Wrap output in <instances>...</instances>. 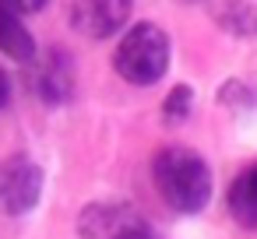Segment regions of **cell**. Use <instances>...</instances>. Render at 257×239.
I'll return each instance as SVG.
<instances>
[{"mask_svg":"<svg viewBox=\"0 0 257 239\" xmlns=\"http://www.w3.org/2000/svg\"><path fill=\"white\" fill-rule=\"evenodd\" d=\"M152 179L159 197L180 214H197L211 200V169L190 148H162L152 162Z\"/></svg>","mask_w":257,"mask_h":239,"instance_id":"obj_1","label":"cell"},{"mask_svg":"<svg viewBox=\"0 0 257 239\" xmlns=\"http://www.w3.org/2000/svg\"><path fill=\"white\" fill-rule=\"evenodd\" d=\"M169 57H173L169 36H166L155 22H138V25H131V29L123 32V39L116 43V50H113V67H116V74H120L127 85L148 88V85H155V81L166 78Z\"/></svg>","mask_w":257,"mask_h":239,"instance_id":"obj_2","label":"cell"},{"mask_svg":"<svg viewBox=\"0 0 257 239\" xmlns=\"http://www.w3.org/2000/svg\"><path fill=\"white\" fill-rule=\"evenodd\" d=\"M43 197V165L18 151L0 158V211L4 214H29Z\"/></svg>","mask_w":257,"mask_h":239,"instance_id":"obj_3","label":"cell"},{"mask_svg":"<svg viewBox=\"0 0 257 239\" xmlns=\"http://www.w3.org/2000/svg\"><path fill=\"white\" fill-rule=\"evenodd\" d=\"M25 85L43 106H64L74 95V64L67 50H43L25 64Z\"/></svg>","mask_w":257,"mask_h":239,"instance_id":"obj_4","label":"cell"},{"mask_svg":"<svg viewBox=\"0 0 257 239\" xmlns=\"http://www.w3.org/2000/svg\"><path fill=\"white\" fill-rule=\"evenodd\" d=\"M152 221L123 200H95V204L78 211V235L81 239H134Z\"/></svg>","mask_w":257,"mask_h":239,"instance_id":"obj_5","label":"cell"},{"mask_svg":"<svg viewBox=\"0 0 257 239\" xmlns=\"http://www.w3.org/2000/svg\"><path fill=\"white\" fill-rule=\"evenodd\" d=\"M131 18V0H67V22L88 39L116 36Z\"/></svg>","mask_w":257,"mask_h":239,"instance_id":"obj_6","label":"cell"},{"mask_svg":"<svg viewBox=\"0 0 257 239\" xmlns=\"http://www.w3.org/2000/svg\"><path fill=\"white\" fill-rule=\"evenodd\" d=\"M225 204H229V214L236 225L257 228V162H250L246 169L236 172V179L229 183Z\"/></svg>","mask_w":257,"mask_h":239,"instance_id":"obj_7","label":"cell"},{"mask_svg":"<svg viewBox=\"0 0 257 239\" xmlns=\"http://www.w3.org/2000/svg\"><path fill=\"white\" fill-rule=\"evenodd\" d=\"M208 15L229 36L239 39L257 36V4H250V0H208Z\"/></svg>","mask_w":257,"mask_h":239,"instance_id":"obj_8","label":"cell"},{"mask_svg":"<svg viewBox=\"0 0 257 239\" xmlns=\"http://www.w3.org/2000/svg\"><path fill=\"white\" fill-rule=\"evenodd\" d=\"M0 53H8L18 64H29L36 57V39L22 25V15L8 4V0H0Z\"/></svg>","mask_w":257,"mask_h":239,"instance_id":"obj_9","label":"cell"},{"mask_svg":"<svg viewBox=\"0 0 257 239\" xmlns=\"http://www.w3.org/2000/svg\"><path fill=\"white\" fill-rule=\"evenodd\" d=\"M190 109H194V88L190 85H173L169 95L162 99V123L176 127L190 116Z\"/></svg>","mask_w":257,"mask_h":239,"instance_id":"obj_10","label":"cell"},{"mask_svg":"<svg viewBox=\"0 0 257 239\" xmlns=\"http://www.w3.org/2000/svg\"><path fill=\"white\" fill-rule=\"evenodd\" d=\"M8 4H11L18 15H32V11H43L50 0H8Z\"/></svg>","mask_w":257,"mask_h":239,"instance_id":"obj_11","label":"cell"},{"mask_svg":"<svg viewBox=\"0 0 257 239\" xmlns=\"http://www.w3.org/2000/svg\"><path fill=\"white\" fill-rule=\"evenodd\" d=\"M8 102H11V78L0 71V109H4Z\"/></svg>","mask_w":257,"mask_h":239,"instance_id":"obj_12","label":"cell"},{"mask_svg":"<svg viewBox=\"0 0 257 239\" xmlns=\"http://www.w3.org/2000/svg\"><path fill=\"white\" fill-rule=\"evenodd\" d=\"M134 239H162V235H159V232H155V228H152V225H148V228H145V232H138V235H134Z\"/></svg>","mask_w":257,"mask_h":239,"instance_id":"obj_13","label":"cell"}]
</instances>
